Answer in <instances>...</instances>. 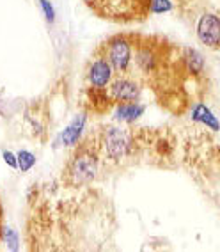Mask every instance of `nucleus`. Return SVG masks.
<instances>
[{
  "mask_svg": "<svg viewBox=\"0 0 220 252\" xmlns=\"http://www.w3.org/2000/svg\"><path fill=\"white\" fill-rule=\"evenodd\" d=\"M195 34L206 48L217 50L220 46V18L217 13H204L199 16Z\"/></svg>",
  "mask_w": 220,
  "mask_h": 252,
  "instance_id": "nucleus-5",
  "label": "nucleus"
},
{
  "mask_svg": "<svg viewBox=\"0 0 220 252\" xmlns=\"http://www.w3.org/2000/svg\"><path fill=\"white\" fill-rule=\"evenodd\" d=\"M114 77H116V73L103 55L96 57L87 68V82L94 91H105Z\"/></svg>",
  "mask_w": 220,
  "mask_h": 252,
  "instance_id": "nucleus-8",
  "label": "nucleus"
},
{
  "mask_svg": "<svg viewBox=\"0 0 220 252\" xmlns=\"http://www.w3.org/2000/svg\"><path fill=\"white\" fill-rule=\"evenodd\" d=\"M86 126H87V114L86 112L75 114L73 119L69 121V125L54 140V148H59V146H63V148H77L80 144L84 131H86Z\"/></svg>",
  "mask_w": 220,
  "mask_h": 252,
  "instance_id": "nucleus-6",
  "label": "nucleus"
},
{
  "mask_svg": "<svg viewBox=\"0 0 220 252\" xmlns=\"http://www.w3.org/2000/svg\"><path fill=\"white\" fill-rule=\"evenodd\" d=\"M160 63H162V59L153 45L140 43V45H137V48L133 46V64L139 73L149 77L160 69Z\"/></svg>",
  "mask_w": 220,
  "mask_h": 252,
  "instance_id": "nucleus-7",
  "label": "nucleus"
},
{
  "mask_svg": "<svg viewBox=\"0 0 220 252\" xmlns=\"http://www.w3.org/2000/svg\"><path fill=\"white\" fill-rule=\"evenodd\" d=\"M107 96L114 103H125V101H139L142 96V86L139 80H135L126 75H117L108 84Z\"/></svg>",
  "mask_w": 220,
  "mask_h": 252,
  "instance_id": "nucleus-4",
  "label": "nucleus"
},
{
  "mask_svg": "<svg viewBox=\"0 0 220 252\" xmlns=\"http://www.w3.org/2000/svg\"><path fill=\"white\" fill-rule=\"evenodd\" d=\"M181 64H183L185 71L192 75V77H201L204 69H206V59L199 52L197 48H183L181 54Z\"/></svg>",
  "mask_w": 220,
  "mask_h": 252,
  "instance_id": "nucleus-10",
  "label": "nucleus"
},
{
  "mask_svg": "<svg viewBox=\"0 0 220 252\" xmlns=\"http://www.w3.org/2000/svg\"><path fill=\"white\" fill-rule=\"evenodd\" d=\"M2 242L5 243V247L9 249V251L16 252L20 249V234L18 231L14 229V227H11V225H5V227H2Z\"/></svg>",
  "mask_w": 220,
  "mask_h": 252,
  "instance_id": "nucleus-13",
  "label": "nucleus"
},
{
  "mask_svg": "<svg viewBox=\"0 0 220 252\" xmlns=\"http://www.w3.org/2000/svg\"><path fill=\"white\" fill-rule=\"evenodd\" d=\"M190 117H192V121L199 123V125H202V126H206L208 130H211L213 133L219 131V119H217L215 112H213L206 103L197 101V103L192 107V114H190Z\"/></svg>",
  "mask_w": 220,
  "mask_h": 252,
  "instance_id": "nucleus-11",
  "label": "nucleus"
},
{
  "mask_svg": "<svg viewBox=\"0 0 220 252\" xmlns=\"http://www.w3.org/2000/svg\"><path fill=\"white\" fill-rule=\"evenodd\" d=\"M16 163H18V171L29 172L37 163V158L29 149H20L18 153H16Z\"/></svg>",
  "mask_w": 220,
  "mask_h": 252,
  "instance_id": "nucleus-12",
  "label": "nucleus"
},
{
  "mask_svg": "<svg viewBox=\"0 0 220 252\" xmlns=\"http://www.w3.org/2000/svg\"><path fill=\"white\" fill-rule=\"evenodd\" d=\"M146 114V105L139 101H125V103H116L114 108V119L123 125H133Z\"/></svg>",
  "mask_w": 220,
  "mask_h": 252,
  "instance_id": "nucleus-9",
  "label": "nucleus"
},
{
  "mask_svg": "<svg viewBox=\"0 0 220 252\" xmlns=\"http://www.w3.org/2000/svg\"><path fill=\"white\" fill-rule=\"evenodd\" d=\"M99 174V155L91 146H80L66 167V180L75 187L89 185Z\"/></svg>",
  "mask_w": 220,
  "mask_h": 252,
  "instance_id": "nucleus-1",
  "label": "nucleus"
},
{
  "mask_svg": "<svg viewBox=\"0 0 220 252\" xmlns=\"http://www.w3.org/2000/svg\"><path fill=\"white\" fill-rule=\"evenodd\" d=\"M135 144V139L128 128H123L119 125L105 126L101 131V149L105 157L112 162H121L131 153Z\"/></svg>",
  "mask_w": 220,
  "mask_h": 252,
  "instance_id": "nucleus-2",
  "label": "nucleus"
},
{
  "mask_svg": "<svg viewBox=\"0 0 220 252\" xmlns=\"http://www.w3.org/2000/svg\"><path fill=\"white\" fill-rule=\"evenodd\" d=\"M2 158H4V162L7 167H11V169H18V163H16V153H13V151H9V149H4L2 151Z\"/></svg>",
  "mask_w": 220,
  "mask_h": 252,
  "instance_id": "nucleus-16",
  "label": "nucleus"
},
{
  "mask_svg": "<svg viewBox=\"0 0 220 252\" xmlns=\"http://www.w3.org/2000/svg\"><path fill=\"white\" fill-rule=\"evenodd\" d=\"M133 41L125 34L110 37L103 46V57L112 66L114 73L126 75L133 66Z\"/></svg>",
  "mask_w": 220,
  "mask_h": 252,
  "instance_id": "nucleus-3",
  "label": "nucleus"
},
{
  "mask_svg": "<svg viewBox=\"0 0 220 252\" xmlns=\"http://www.w3.org/2000/svg\"><path fill=\"white\" fill-rule=\"evenodd\" d=\"M39 7H41V13H43L46 22H48L50 25L55 23L57 13H55V7H54V4H52V0H39Z\"/></svg>",
  "mask_w": 220,
  "mask_h": 252,
  "instance_id": "nucleus-15",
  "label": "nucleus"
},
{
  "mask_svg": "<svg viewBox=\"0 0 220 252\" xmlns=\"http://www.w3.org/2000/svg\"><path fill=\"white\" fill-rule=\"evenodd\" d=\"M146 9L151 14H167L174 9L172 0H146Z\"/></svg>",
  "mask_w": 220,
  "mask_h": 252,
  "instance_id": "nucleus-14",
  "label": "nucleus"
}]
</instances>
